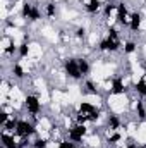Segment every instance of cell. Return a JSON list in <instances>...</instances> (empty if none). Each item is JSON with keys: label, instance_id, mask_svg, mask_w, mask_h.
Returning <instances> with one entry per match:
<instances>
[{"label": "cell", "instance_id": "obj_1", "mask_svg": "<svg viewBox=\"0 0 146 148\" xmlns=\"http://www.w3.org/2000/svg\"><path fill=\"white\" fill-rule=\"evenodd\" d=\"M64 69H65V74L71 79H81L83 77L81 69H79V64H77V59H74V57H69V59L64 60Z\"/></svg>", "mask_w": 146, "mask_h": 148}, {"label": "cell", "instance_id": "obj_2", "mask_svg": "<svg viewBox=\"0 0 146 148\" xmlns=\"http://www.w3.org/2000/svg\"><path fill=\"white\" fill-rule=\"evenodd\" d=\"M35 133H36V127H35L33 122L24 121V119H19L17 127H16V134H17L19 138H29V136L35 134Z\"/></svg>", "mask_w": 146, "mask_h": 148}, {"label": "cell", "instance_id": "obj_3", "mask_svg": "<svg viewBox=\"0 0 146 148\" xmlns=\"http://www.w3.org/2000/svg\"><path fill=\"white\" fill-rule=\"evenodd\" d=\"M24 105H26V110L29 112L31 115H38L41 110V102L36 95H28L26 100H24Z\"/></svg>", "mask_w": 146, "mask_h": 148}, {"label": "cell", "instance_id": "obj_4", "mask_svg": "<svg viewBox=\"0 0 146 148\" xmlns=\"http://www.w3.org/2000/svg\"><path fill=\"white\" fill-rule=\"evenodd\" d=\"M86 136V127H84V124H76L72 126L71 129H69V133H67V138L74 141V143H79V141H83V138Z\"/></svg>", "mask_w": 146, "mask_h": 148}, {"label": "cell", "instance_id": "obj_5", "mask_svg": "<svg viewBox=\"0 0 146 148\" xmlns=\"http://www.w3.org/2000/svg\"><path fill=\"white\" fill-rule=\"evenodd\" d=\"M129 21H131V17L127 16V7H126V3H124V2L117 3V23H119L120 26H129Z\"/></svg>", "mask_w": 146, "mask_h": 148}, {"label": "cell", "instance_id": "obj_6", "mask_svg": "<svg viewBox=\"0 0 146 148\" xmlns=\"http://www.w3.org/2000/svg\"><path fill=\"white\" fill-rule=\"evenodd\" d=\"M126 91V84L120 77H113L112 79V88H110V93L112 95H124Z\"/></svg>", "mask_w": 146, "mask_h": 148}, {"label": "cell", "instance_id": "obj_7", "mask_svg": "<svg viewBox=\"0 0 146 148\" xmlns=\"http://www.w3.org/2000/svg\"><path fill=\"white\" fill-rule=\"evenodd\" d=\"M141 21H143V16H141L139 12H132V14H131V21H129V29H131L132 33L139 31Z\"/></svg>", "mask_w": 146, "mask_h": 148}, {"label": "cell", "instance_id": "obj_8", "mask_svg": "<svg viewBox=\"0 0 146 148\" xmlns=\"http://www.w3.org/2000/svg\"><path fill=\"white\" fill-rule=\"evenodd\" d=\"M2 141H3V148H19V143L16 141L12 133H3L2 131Z\"/></svg>", "mask_w": 146, "mask_h": 148}, {"label": "cell", "instance_id": "obj_9", "mask_svg": "<svg viewBox=\"0 0 146 148\" xmlns=\"http://www.w3.org/2000/svg\"><path fill=\"white\" fill-rule=\"evenodd\" d=\"M107 124H108V129L110 131H119L120 129V124H122V121H120V117L119 115H108V119H107Z\"/></svg>", "mask_w": 146, "mask_h": 148}, {"label": "cell", "instance_id": "obj_10", "mask_svg": "<svg viewBox=\"0 0 146 148\" xmlns=\"http://www.w3.org/2000/svg\"><path fill=\"white\" fill-rule=\"evenodd\" d=\"M84 9H86V12H89V14H96V12L102 9V0H89V2L84 5Z\"/></svg>", "mask_w": 146, "mask_h": 148}, {"label": "cell", "instance_id": "obj_11", "mask_svg": "<svg viewBox=\"0 0 146 148\" xmlns=\"http://www.w3.org/2000/svg\"><path fill=\"white\" fill-rule=\"evenodd\" d=\"M77 64H79V69H81V74H83V77L89 74V69H91V67H89V62H88L84 57H79V59H77Z\"/></svg>", "mask_w": 146, "mask_h": 148}, {"label": "cell", "instance_id": "obj_12", "mask_svg": "<svg viewBox=\"0 0 146 148\" xmlns=\"http://www.w3.org/2000/svg\"><path fill=\"white\" fill-rule=\"evenodd\" d=\"M12 74H14V77H17V79H23V77L26 76V71L23 69V66H21L19 62H16V64L12 66Z\"/></svg>", "mask_w": 146, "mask_h": 148}, {"label": "cell", "instance_id": "obj_13", "mask_svg": "<svg viewBox=\"0 0 146 148\" xmlns=\"http://www.w3.org/2000/svg\"><path fill=\"white\" fill-rule=\"evenodd\" d=\"M134 90L139 97H146V79H139L136 84H134Z\"/></svg>", "mask_w": 146, "mask_h": 148}, {"label": "cell", "instance_id": "obj_14", "mask_svg": "<svg viewBox=\"0 0 146 148\" xmlns=\"http://www.w3.org/2000/svg\"><path fill=\"white\" fill-rule=\"evenodd\" d=\"M136 115H138L141 121L146 119V109H145V102H143V100H138V103H136Z\"/></svg>", "mask_w": 146, "mask_h": 148}, {"label": "cell", "instance_id": "obj_15", "mask_svg": "<svg viewBox=\"0 0 146 148\" xmlns=\"http://www.w3.org/2000/svg\"><path fill=\"white\" fill-rule=\"evenodd\" d=\"M136 50H138V45H136V41L129 40V41H126V43H124V53L131 55V53H134Z\"/></svg>", "mask_w": 146, "mask_h": 148}, {"label": "cell", "instance_id": "obj_16", "mask_svg": "<svg viewBox=\"0 0 146 148\" xmlns=\"http://www.w3.org/2000/svg\"><path fill=\"white\" fill-rule=\"evenodd\" d=\"M31 10H33V3H31V2H24V3H23V9H21V16H23L24 19H28L29 14H31Z\"/></svg>", "mask_w": 146, "mask_h": 148}, {"label": "cell", "instance_id": "obj_17", "mask_svg": "<svg viewBox=\"0 0 146 148\" xmlns=\"http://www.w3.org/2000/svg\"><path fill=\"white\" fill-rule=\"evenodd\" d=\"M29 21H33V23H36L41 19V10H40V7L38 5H33V10H31V14H29V17H28Z\"/></svg>", "mask_w": 146, "mask_h": 148}, {"label": "cell", "instance_id": "obj_18", "mask_svg": "<svg viewBox=\"0 0 146 148\" xmlns=\"http://www.w3.org/2000/svg\"><path fill=\"white\" fill-rule=\"evenodd\" d=\"M45 14H46L48 17H53V16L57 14V5H55L53 2H48V3L45 5Z\"/></svg>", "mask_w": 146, "mask_h": 148}, {"label": "cell", "instance_id": "obj_19", "mask_svg": "<svg viewBox=\"0 0 146 148\" xmlns=\"http://www.w3.org/2000/svg\"><path fill=\"white\" fill-rule=\"evenodd\" d=\"M17 53H19V57H26V55L29 53V45H28L26 41H23V43L19 45V48H17Z\"/></svg>", "mask_w": 146, "mask_h": 148}, {"label": "cell", "instance_id": "obj_20", "mask_svg": "<svg viewBox=\"0 0 146 148\" xmlns=\"http://www.w3.org/2000/svg\"><path fill=\"white\" fill-rule=\"evenodd\" d=\"M57 148H76V143L71 141L69 138L67 140H62V141H59V147Z\"/></svg>", "mask_w": 146, "mask_h": 148}, {"label": "cell", "instance_id": "obj_21", "mask_svg": "<svg viewBox=\"0 0 146 148\" xmlns=\"http://www.w3.org/2000/svg\"><path fill=\"white\" fill-rule=\"evenodd\" d=\"M48 147V143H46V140H43V138H38L33 141V148H46Z\"/></svg>", "mask_w": 146, "mask_h": 148}, {"label": "cell", "instance_id": "obj_22", "mask_svg": "<svg viewBox=\"0 0 146 148\" xmlns=\"http://www.w3.org/2000/svg\"><path fill=\"white\" fill-rule=\"evenodd\" d=\"M84 86H86V91L88 93H96V88H95V83L93 81H86Z\"/></svg>", "mask_w": 146, "mask_h": 148}, {"label": "cell", "instance_id": "obj_23", "mask_svg": "<svg viewBox=\"0 0 146 148\" xmlns=\"http://www.w3.org/2000/svg\"><path fill=\"white\" fill-rule=\"evenodd\" d=\"M84 36H86V29H84V28H77V29H76V38L81 40V38H84Z\"/></svg>", "mask_w": 146, "mask_h": 148}, {"label": "cell", "instance_id": "obj_24", "mask_svg": "<svg viewBox=\"0 0 146 148\" xmlns=\"http://www.w3.org/2000/svg\"><path fill=\"white\" fill-rule=\"evenodd\" d=\"M127 148H138V147H136L134 143H131V145H129V147H127Z\"/></svg>", "mask_w": 146, "mask_h": 148}]
</instances>
